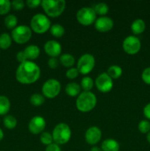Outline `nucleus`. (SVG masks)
I'll list each match as a JSON object with an SVG mask.
<instances>
[{"label":"nucleus","mask_w":150,"mask_h":151,"mask_svg":"<svg viewBox=\"0 0 150 151\" xmlns=\"http://www.w3.org/2000/svg\"><path fill=\"white\" fill-rule=\"evenodd\" d=\"M146 139H147V141H148V142L150 144V131L148 133V134H147Z\"/></svg>","instance_id":"nucleus-43"},{"label":"nucleus","mask_w":150,"mask_h":151,"mask_svg":"<svg viewBox=\"0 0 150 151\" xmlns=\"http://www.w3.org/2000/svg\"><path fill=\"white\" fill-rule=\"evenodd\" d=\"M60 60L57 58H50L48 60V66L50 69H54L58 67Z\"/></svg>","instance_id":"nucleus-36"},{"label":"nucleus","mask_w":150,"mask_h":151,"mask_svg":"<svg viewBox=\"0 0 150 151\" xmlns=\"http://www.w3.org/2000/svg\"><path fill=\"white\" fill-rule=\"evenodd\" d=\"M40 141L41 142V143H42L43 145L46 146L54 143V142H53L52 135L49 132L41 133V136H40Z\"/></svg>","instance_id":"nucleus-31"},{"label":"nucleus","mask_w":150,"mask_h":151,"mask_svg":"<svg viewBox=\"0 0 150 151\" xmlns=\"http://www.w3.org/2000/svg\"><path fill=\"white\" fill-rule=\"evenodd\" d=\"M0 122H1V120H0Z\"/></svg>","instance_id":"nucleus-45"},{"label":"nucleus","mask_w":150,"mask_h":151,"mask_svg":"<svg viewBox=\"0 0 150 151\" xmlns=\"http://www.w3.org/2000/svg\"><path fill=\"white\" fill-rule=\"evenodd\" d=\"M51 26L49 17L42 13H38L32 16L30 21V28L35 33L43 34L49 30Z\"/></svg>","instance_id":"nucleus-5"},{"label":"nucleus","mask_w":150,"mask_h":151,"mask_svg":"<svg viewBox=\"0 0 150 151\" xmlns=\"http://www.w3.org/2000/svg\"><path fill=\"white\" fill-rule=\"evenodd\" d=\"M96 64L95 58L89 53L82 55L79 58L76 64V69L79 74L86 75L89 74L94 69Z\"/></svg>","instance_id":"nucleus-8"},{"label":"nucleus","mask_w":150,"mask_h":151,"mask_svg":"<svg viewBox=\"0 0 150 151\" xmlns=\"http://www.w3.org/2000/svg\"><path fill=\"white\" fill-rule=\"evenodd\" d=\"M94 85V81L91 77H84L81 81L80 86L84 91H91Z\"/></svg>","instance_id":"nucleus-28"},{"label":"nucleus","mask_w":150,"mask_h":151,"mask_svg":"<svg viewBox=\"0 0 150 151\" xmlns=\"http://www.w3.org/2000/svg\"><path fill=\"white\" fill-rule=\"evenodd\" d=\"M3 138H4V132H3L2 130L0 128V142L3 139Z\"/></svg>","instance_id":"nucleus-42"},{"label":"nucleus","mask_w":150,"mask_h":151,"mask_svg":"<svg viewBox=\"0 0 150 151\" xmlns=\"http://www.w3.org/2000/svg\"><path fill=\"white\" fill-rule=\"evenodd\" d=\"M10 101L6 96L0 95V116L6 115L10 109Z\"/></svg>","instance_id":"nucleus-20"},{"label":"nucleus","mask_w":150,"mask_h":151,"mask_svg":"<svg viewBox=\"0 0 150 151\" xmlns=\"http://www.w3.org/2000/svg\"><path fill=\"white\" fill-rule=\"evenodd\" d=\"M53 142L55 144L65 145L69 142L71 137V130L66 123H59L54 127L52 131Z\"/></svg>","instance_id":"nucleus-4"},{"label":"nucleus","mask_w":150,"mask_h":151,"mask_svg":"<svg viewBox=\"0 0 150 151\" xmlns=\"http://www.w3.org/2000/svg\"><path fill=\"white\" fill-rule=\"evenodd\" d=\"M113 25V21L107 16H100L94 22L95 29L100 32H107L111 30Z\"/></svg>","instance_id":"nucleus-14"},{"label":"nucleus","mask_w":150,"mask_h":151,"mask_svg":"<svg viewBox=\"0 0 150 151\" xmlns=\"http://www.w3.org/2000/svg\"><path fill=\"white\" fill-rule=\"evenodd\" d=\"M41 6L45 12L46 16L56 18L63 14L66 9V2L65 0H44L41 1Z\"/></svg>","instance_id":"nucleus-3"},{"label":"nucleus","mask_w":150,"mask_h":151,"mask_svg":"<svg viewBox=\"0 0 150 151\" xmlns=\"http://www.w3.org/2000/svg\"><path fill=\"white\" fill-rule=\"evenodd\" d=\"M90 151H102L100 147H97V146H94V147H91V149L90 150Z\"/></svg>","instance_id":"nucleus-41"},{"label":"nucleus","mask_w":150,"mask_h":151,"mask_svg":"<svg viewBox=\"0 0 150 151\" xmlns=\"http://www.w3.org/2000/svg\"><path fill=\"white\" fill-rule=\"evenodd\" d=\"M16 59L20 63H24V62L27 61V58L26 57V55L24 52V51H19V52L16 54Z\"/></svg>","instance_id":"nucleus-38"},{"label":"nucleus","mask_w":150,"mask_h":151,"mask_svg":"<svg viewBox=\"0 0 150 151\" xmlns=\"http://www.w3.org/2000/svg\"><path fill=\"white\" fill-rule=\"evenodd\" d=\"M96 97L91 91H82L79 94L76 100V109L82 113L92 111L96 107Z\"/></svg>","instance_id":"nucleus-2"},{"label":"nucleus","mask_w":150,"mask_h":151,"mask_svg":"<svg viewBox=\"0 0 150 151\" xmlns=\"http://www.w3.org/2000/svg\"><path fill=\"white\" fill-rule=\"evenodd\" d=\"M11 35L7 32H3L0 35V50H7L12 44Z\"/></svg>","instance_id":"nucleus-21"},{"label":"nucleus","mask_w":150,"mask_h":151,"mask_svg":"<svg viewBox=\"0 0 150 151\" xmlns=\"http://www.w3.org/2000/svg\"><path fill=\"white\" fill-rule=\"evenodd\" d=\"M146 29V24L143 19H137L131 24V30L134 35H140Z\"/></svg>","instance_id":"nucleus-18"},{"label":"nucleus","mask_w":150,"mask_h":151,"mask_svg":"<svg viewBox=\"0 0 150 151\" xmlns=\"http://www.w3.org/2000/svg\"><path fill=\"white\" fill-rule=\"evenodd\" d=\"M101 149L102 151H119L120 145L116 140L107 139L101 143Z\"/></svg>","instance_id":"nucleus-17"},{"label":"nucleus","mask_w":150,"mask_h":151,"mask_svg":"<svg viewBox=\"0 0 150 151\" xmlns=\"http://www.w3.org/2000/svg\"><path fill=\"white\" fill-rule=\"evenodd\" d=\"M61 84L56 79H49L42 86V94L49 99H53L59 95Z\"/></svg>","instance_id":"nucleus-9"},{"label":"nucleus","mask_w":150,"mask_h":151,"mask_svg":"<svg viewBox=\"0 0 150 151\" xmlns=\"http://www.w3.org/2000/svg\"><path fill=\"white\" fill-rule=\"evenodd\" d=\"M79 74V72L76 68L71 67V68H69V69H68L67 72H66V77H67V78H69V79H71V80H73L77 78Z\"/></svg>","instance_id":"nucleus-33"},{"label":"nucleus","mask_w":150,"mask_h":151,"mask_svg":"<svg viewBox=\"0 0 150 151\" xmlns=\"http://www.w3.org/2000/svg\"><path fill=\"white\" fill-rule=\"evenodd\" d=\"M11 9V2L9 0H0V15H6Z\"/></svg>","instance_id":"nucleus-30"},{"label":"nucleus","mask_w":150,"mask_h":151,"mask_svg":"<svg viewBox=\"0 0 150 151\" xmlns=\"http://www.w3.org/2000/svg\"><path fill=\"white\" fill-rule=\"evenodd\" d=\"M26 4L29 8H37L41 4V1L40 0H27L26 1Z\"/></svg>","instance_id":"nucleus-37"},{"label":"nucleus","mask_w":150,"mask_h":151,"mask_svg":"<svg viewBox=\"0 0 150 151\" xmlns=\"http://www.w3.org/2000/svg\"><path fill=\"white\" fill-rule=\"evenodd\" d=\"M59 60L63 66L67 68H71L75 63L74 57L72 55L68 54V53L61 55Z\"/></svg>","instance_id":"nucleus-22"},{"label":"nucleus","mask_w":150,"mask_h":151,"mask_svg":"<svg viewBox=\"0 0 150 151\" xmlns=\"http://www.w3.org/2000/svg\"><path fill=\"white\" fill-rule=\"evenodd\" d=\"M65 91H66V93L67 94V95L70 96V97H78L79 94H80L81 86L80 85H79L76 83H68L66 85Z\"/></svg>","instance_id":"nucleus-19"},{"label":"nucleus","mask_w":150,"mask_h":151,"mask_svg":"<svg viewBox=\"0 0 150 151\" xmlns=\"http://www.w3.org/2000/svg\"><path fill=\"white\" fill-rule=\"evenodd\" d=\"M46 125L45 119L41 116H35L30 119L28 124L29 131L32 134H40L44 132Z\"/></svg>","instance_id":"nucleus-12"},{"label":"nucleus","mask_w":150,"mask_h":151,"mask_svg":"<svg viewBox=\"0 0 150 151\" xmlns=\"http://www.w3.org/2000/svg\"><path fill=\"white\" fill-rule=\"evenodd\" d=\"M96 16L93 7H84L79 9L76 15V20L83 26H90L96 20Z\"/></svg>","instance_id":"nucleus-7"},{"label":"nucleus","mask_w":150,"mask_h":151,"mask_svg":"<svg viewBox=\"0 0 150 151\" xmlns=\"http://www.w3.org/2000/svg\"><path fill=\"white\" fill-rule=\"evenodd\" d=\"M32 31L29 27L26 25H19L12 30L11 37L13 41L16 44H26L32 37Z\"/></svg>","instance_id":"nucleus-6"},{"label":"nucleus","mask_w":150,"mask_h":151,"mask_svg":"<svg viewBox=\"0 0 150 151\" xmlns=\"http://www.w3.org/2000/svg\"><path fill=\"white\" fill-rule=\"evenodd\" d=\"M97 89L102 93H107L112 90L113 87V79L107 73H101L95 81Z\"/></svg>","instance_id":"nucleus-11"},{"label":"nucleus","mask_w":150,"mask_h":151,"mask_svg":"<svg viewBox=\"0 0 150 151\" xmlns=\"http://www.w3.org/2000/svg\"><path fill=\"white\" fill-rule=\"evenodd\" d=\"M41 77V69L35 62L27 60L19 64L16 72V78L20 83L29 85L36 82Z\"/></svg>","instance_id":"nucleus-1"},{"label":"nucleus","mask_w":150,"mask_h":151,"mask_svg":"<svg viewBox=\"0 0 150 151\" xmlns=\"http://www.w3.org/2000/svg\"><path fill=\"white\" fill-rule=\"evenodd\" d=\"M122 47L126 54L133 55L140 51L141 48V43L139 38L135 35H129L124 40Z\"/></svg>","instance_id":"nucleus-10"},{"label":"nucleus","mask_w":150,"mask_h":151,"mask_svg":"<svg viewBox=\"0 0 150 151\" xmlns=\"http://www.w3.org/2000/svg\"><path fill=\"white\" fill-rule=\"evenodd\" d=\"M24 52L26 55L27 60L32 61V60H35V59L39 57L41 50H40L39 47L38 46L32 44V45L27 46L24 50Z\"/></svg>","instance_id":"nucleus-16"},{"label":"nucleus","mask_w":150,"mask_h":151,"mask_svg":"<svg viewBox=\"0 0 150 151\" xmlns=\"http://www.w3.org/2000/svg\"><path fill=\"white\" fill-rule=\"evenodd\" d=\"M51 35L55 38H61L65 34V29L60 24H54L51 26L49 29Z\"/></svg>","instance_id":"nucleus-25"},{"label":"nucleus","mask_w":150,"mask_h":151,"mask_svg":"<svg viewBox=\"0 0 150 151\" xmlns=\"http://www.w3.org/2000/svg\"><path fill=\"white\" fill-rule=\"evenodd\" d=\"M4 23L6 27L13 30L14 28H16L17 27L18 19L15 15L9 14L4 18Z\"/></svg>","instance_id":"nucleus-24"},{"label":"nucleus","mask_w":150,"mask_h":151,"mask_svg":"<svg viewBox=\"0 0 150 151\" xmlns=\"http://www.w3.org/2000/svg\"><path fill=\"white\" fill-rule=\"evenodd\" d=\"M138 131L141 133V134H148L150 131V122L149 121L146 120V119H143L141 122L138 123Z\"/></svg>","instance_id":"nucleus-32"},{"label":"nucleus","mask_w":150,"mask_h":151,"mask_svg":"<svg viewBox=\"0 0 150 151\" xmlns=\"http://www.w3.org/2000/svg\"><path fill=\"white\" fill-rule=\"evenodd\" d=\"M143 112H144V115L145 116V117L150 120V103L146 105L145 107L144 108Z\"/></svg>","instance_id":"nucleus-40"},{"label":"nucleus","mask_w":150,"mask_h":151,"mask_svg":"<svg viewBox=\"0 0 150 151\" xmlns=\"http://www.w3.org/2000/svg\"><path fill=\"white\" fill-rule=\"evenodd\" d=\"M45 151H62L61 148L58 145L55 144V143H52V144L46 146Z\"/></svg>","instance_id":"nucleus-39"},{"label":"nucleus","mask_w":150,"mask_h":151,"mask_svg":"<svg viewBox=\"0 0 150 151\" xmlns=\"http://www.w3.org/2000/svg\"><path fill=\"white\" fill-rule=\"evenodd\" d=\"M3 124L7 129H14L17 125V119L12 115H7L3 119Z\"/></svg>","instance_id":"nucleus-26"},{"label":"nucleus","mask_w":150,"mask_h":151,"mask_svg":"<svg viewBox=\"0 0 150 151\" xmlns=\"http://www.w3.org/2000/svg\"><path fill=\"white\" fill-rule=\"evenodd\" d=\"M44 102H45V97L43 94L35 93L30 97L31 104L34 106H36V107L43 105Z\"/></svg>","instance_id":"nucleus-29"},{"label":"nucleus","mask_w":150,"mask_h":151,"mask_svg":"<svg viewBox=\"0 0 150 151\" xmlns=\"http://www.w3.org/2000/svg\"><path fill=\"white\" fill-rule=\"evenodd\" d=\"M24 6L25 3L22 0H13L11 1V7L15 10H21Z\"/></svg>","instance_id":"nucleus-35"},{"label":"nucleus","mask_w":150,"mask_h":151,"mask_svg":"<svg viewBox=\"0 0 150 151\" xmlns=\"http://www.w3.org/2000/svg\"><path fill=\"white\" fill-rule=\"evenodd\" d=\"M101 131L96 126H92L88 128L85 134V142L90 145H96L101 139Z\"/></svg>","instance_id":"nucleus-13"},{"label":"nucleus","mask_w":150,"mask_h":151,"mask_svg":"<svg viewBox=\"0 0 150 151\" xmlns=\"http://www.w3.org/2000/svg\"><path fill=\"white\" fill-rule=\"evenodd\" d=\"M123 73V70L121 66L118 65H112L107 69V74L112 78V79H118L121 76Z\"/></svg>","instance_id":"nucleus-23"},{"label":"nucleus","mask_w":150,"mask_h":151,"mask_svg":"<svg viewBox=\"0 0 150 151\" xmlns=\"http://www.w3.org/2000/svg\"><path fill=\"white\" fill-rule=\"evenodd\" d=\"M0 151H4V150H0Z\"/></svg>","instance_id":"nucleus-44"},{"label":"nucleus","mask_w":150,"mask_h":151,"mask_svg":"<svg viewBox=\"0 0 150 151\" xmlns=\"http://www.w3.org/2000/svg\"><path fill=\"white\" fill-rule=\"evenodd\" d=\"M93 8H94V11H95L96 14L99 15L101 16H105V15L109 11L108 5L104 2H100L95 4Z\"/></svg>","instance_id":"nucleus-27"},{"label":"nucleus","mask_w":150,"mask_h":151,"mask_svg":"<svg viewBox=\"0 0 150 151\" xmlns=\"http://www.w3.org/2000/svg\"><path fill=\"white\" fill-rule=\"evenodd\" d=\"M44 51L51 58H57L62 52V47L55 40H49L44 44Z\"/></svg>","instance_id":"nucleus-15"},{"label":"nucleus","mask_w":150,"mask_h":151,"mask_svg":"<svg viewBox=\"0 0 150 151\" xmlns=\"http://www.w3.org/2000/svg\"><path fill=\"white\" fill-rule=\"evenodd\" d=\"M142 81L147 85H150V67H147L144 69L141 74Z\"/></svg>","instance_id":"nucleus-34"}]
</instances>
